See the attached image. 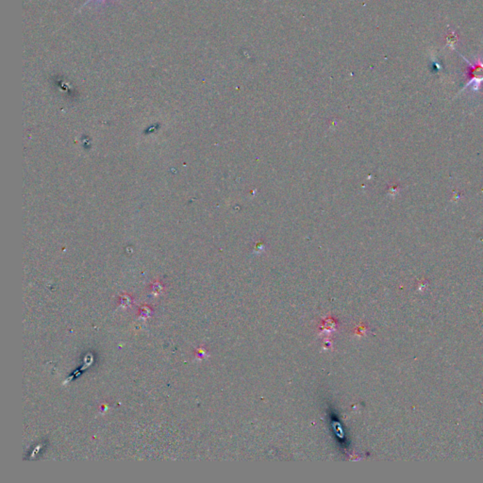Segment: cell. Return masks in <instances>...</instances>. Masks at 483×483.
<instances>
[{
  "label": "cell",
  "instance_id": "obj_1",
  "mask_svg": "<svg viewBox=\"0 0 483 483\" xmlns=\"http://www.w3.org/2000/svg\"><path fill=\"white\" fill-rule=\"evenodd\" d=\"M92 1H95V2H97V3L100 4V3H105L107 0H87V1L85 2V3L84 4V6H86V5L88 3H90V2H92Z\"/></svg>",
  "mask_w": 483,
  "mask_h": 483
}]
</instances>
